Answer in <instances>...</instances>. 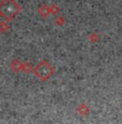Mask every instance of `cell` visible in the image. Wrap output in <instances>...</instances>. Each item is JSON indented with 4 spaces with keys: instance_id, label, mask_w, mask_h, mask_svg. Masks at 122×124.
I'll return each mask as SVG.
<instances>
[{
    "instance_id": "obj_1",
    "label": "cell",
    "mask_w": 122,
    "mask_h": 124,
    "mask_svg": "<svg viewBox=\"0 0 122 124\" xmlns=\"http://www.w3.org/2000/svg\"><path fill=\"white\" fill-rule=\"evenodd\" d=\"M21 6L15 0H2L0 2V16L11 21L21 12Z\"/></svg>"
},
{
    "instance_id": "obj_2",
    "label": "cell",
    "mask_w": 122,
    "mask_h": 124,
    "mask_svg": "<svg viewBox=\"0 0 122 124\" xmlns=\"http://www.w3.org/2000/svg\"><path fill=\"white\" fill-rule=\"evenodd\" d=\"M35 75L42 81H47L48 79L54 75V68L48 63L47 61H42L36 66L35 68Z\"/></svg>"
}]
</instances>
